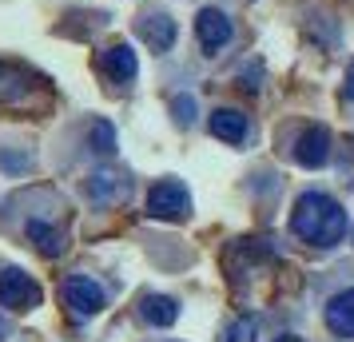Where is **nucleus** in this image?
Here are the masks:
<instances>
[{"label":"nucleus","instance_id":"obj_1","mask_svg":"<svg viewBox=\"0 0 354 342\" xmlns=\"http://www.w3.org/2000/svg\"><path fill=\"white\" fill-rule=\"evenodd\" d=\"M290 231L306 239L310 247H335L342 243V235H346V211L338 207L330 196H322V191H303V196L295 199V211H290Z\"/></svg>","mask_w":354,"mask_h":342},{"label":"nucleus","instance_id":"obj_2","mask_svg":"<svg viewBox=\"0 0 354 342\" xmlns=\"http://www.w3.org/2000/svg\"><path fill=\"white\" fill-rule=\"evenodd\" d=\"M40 298H44L40 283H36V278H28L20 267L0 271V307H8V310H32V307H40Z\"/></svg>","mask_w":354,"mask_h":342},{"label":"nucleus","instance_id":"obj_3","mask_svg":"<svg viewBox=\"0 0 354 342\" xmlns=\"http://www.w3.org/2000/svg\"><path fill=\"white\" fill-rule=\"evenodd\" d=\"M192 211V196L179 180H160L147 191V215L151 219H183Z\"/></svg>","mask_w":354,"mask_h":342},{"label":"nucleus","instance_id":"obj_4","mask_svg":"<svg viewBox=\"0 0 354 342\" xmlns=\"http://www.w3.org/2000/svg\"><path fill=\"white\" fill-rule=\"evenodd\" d=\"M60 291H64V303L80 319H92V314H100V310L108 307V294H104V287L92 275H68Z\"/></svg>","mask_w":354,"mask_h":342},{"label":"nucleus","instance_id":"obj_5","mask_svg":"<svg viewBox=\"0 0 354 342\" xmlns=\"http://www.w3.org/2000/svg\"><path fill=\"white\" fill-rule=\"evenodd\" d=\"M231 17H227L223 8H199V17H195V40L203 44V52H219L231 44Z\"/></svg>","mask_w":354,"mask_h":342},{"label":"nucleus","instance_id":"obj_6","mask_svg":"<svg viewBox=\"0 0 354 342\" xmlns=\"http://www.w3.org/2000/svg\"><path fill=\"white\" fill-rule=\"evenodd\" d=\"M326 160H330V131L322 124H310L299 135V144H295V163L306 167V171H315V167H326Z\"/></svg>","mask_w":354,"mask_h":342},{"label":"nucleus","instance_id":"obj_7","mask_svg":"<svg viewBox=\"0 0 354 342\" xmlns=\"http://www.w3.org/2000/svg\"><path fill=\"white\" fill-rule=\"evenodd\" d=\"M322 319H326V330L338 334V339H354V287L351 291H338L326 310H322Z\"/></svg>","mask_w":354,"mask_h":342},{"label":"nucleus","instance_id":"obj_8","mask_svg":"<svg viewBox=\"0 0 354 342\" xmlns=\"http://www.w3.org/2000/svg\"><path fill=\"white\" fill-rule=\"evenodd\" d=\"M207 128L215 140H223V144H243L247 140V115L239 108H215L207 120Z\"/></svg>","mask_w":354,"mask_h":342},{"label":"nucleus","instance_id":"obj_9","mask_svg":"<svg viewBox=\"0 0 354 342\" xmlns=\"http://www.w3.org/2000/svg\"><path fill=\"white\" fill-rule=\"evenodd\" d=\"M100 68H104L112 80L128 84V80H136V72H140V60H136L131 44H112V48L100 52Z\"/></svg>","mask_w":354,"mask_h":342},{"label":"nucleus","instance_id":"obj_10","mask_svg":"<svg viewBox=\"0 0 354 342\" xmlns=\"http://www.w3.org/2000/svg\"><path fill=\"white\" fill-rule=\"evenodd\" d=\"M140 36L156 52H167L176 44V20L163 17V12H147V17H140Z\"/></svg>","mask_w":354,"mask_h":342},{"label":"nucleus","instance_id":"obj_11","mask_svg":"<svg viewBox=\"0 0 354 342\" xmlns=\"http://www.w3.org/2000/svg\"><path fill=\"white\" fill-rule=\"evenodd\" d=\"M140 319L147 326H171L179 319V303L167 294H144L140 298Z\"/></svg>","mask_w":354,"mask_h":342},{"label":"nucleus","instance_id":"obj_12","mask_svg":"<svg viewBox=\"0 0 354 342\" xmlns=\"http://www.w3.org/2000/svg\"><path fill=\"white\" fill-rule=\"evenodd\" d=\"M120 196H128V183L120 180L115 171H96V175L88 180V199H92V203H100V207L115 203Z\"/></svg>","mask_w":354,"mask_h":342},{"label":"nucleus","instance_id":"obj_13","mask_svg":"<svg viewBox=\"0 0 354 342\" xmlns=\"http://www.w3.org/2000/svg\"><path fill=\"white\" fill-rule=\"evenodd\" d=\"M28 239H32L44 255H60V251H64V235L56 227H48L44 219H32V223H28Z\"/></svg>","mask_w":354,"mask_h":342},{"label":"nucleus","instance_id":"obj_14","mask_svg":"<svg viewBox=\"0 0 354 342\" xmlns=\"http://www.w3.org/2000/svg\"><path fill=\"white\" fill-rule=\"evenodd\" d=\"M259 339V319L255 314H239V319H231L223 326V334L219 342H255Z\"/></svg>","mask_w":354,"mask_h":342},{"label":"nucleus","instance_id":"obj_15","mask_svg":"<svg viewBox=\"0 0 354 342\" xmlns=\"http://www.w3.org/2000/svg\"><path fill=\"white\" fill-rule=\"evenodd\" d=\"M24 92H28V80L20 76L17 68L0 64V104H12V99H20Z\"/></svg>","mask_w":354,"mask_h":342},{"label":"nucleus","instance_id":"obj_16","mask_svg":"<svg viewBox=\"0 0 354 342\" xmlns=\"http://www.w3.org/2000/svg\"><path fill=\"white\" fill-rule=\"evenodd\" d=\"M88 144H92V151H100V155H112L115 151V128L108 120H96V124L88 128Z\"/></svg>","mask_w":354,"mask_h":342},{"label":"nucleus","instance_id":"obj_17","mask_svg":"<svg viewBox=\"0 0 354 342\" xmlns=\"http://www.w3.org/2000/svg\"><path fill=\"white\" fill-rule=\"evenodd\" d=\"M171 112H176L179 128H183V124H192V120H195V99L192 96H176V99H171Z\"/></svg>","mask_w":354,"mask_h":342},{"label":"nucleus","instance_id":"obj_18","mask_svg":"<svg viewBox=\"0 0 354 342\" xmlns=\"http://www.w3.org/2000/svg\"><path fill=\"white\" fill-rule=\"evenodd\" d=\"M342 92H346V99H354V60H351V68H346V84H342Z\"/></svg>","mask_w":354,"mask_h":342},{"label":"nucleus","instance_id":"obj_19","mask_svg":"<svg viewBox=\"0 0 354 342\" xmlns=\"http://www.w3.org/2000/svg\"><path fill=\"white\" fill-rule=\"evenodd\" d=\"M0 339H8V323L4 319H0Z\"/></svg>","mask_w":354,"mask_h":342},{"label":"nucleus","instance_id":"obj_20","mask_svg":"<svg viewBox=\"0 0 354 342\" xmlns=\"http://www.w3.org/2000/svg\"><path fill=\"white\" fill-rule=\"evenodd\" d=\"M274 342H303V339H295V334H283V339H274Z\"/></svg>","mask_w":354,"mask_h":342}]
</instances>
